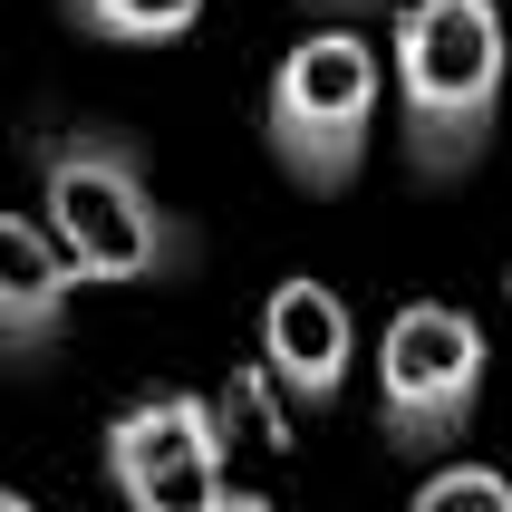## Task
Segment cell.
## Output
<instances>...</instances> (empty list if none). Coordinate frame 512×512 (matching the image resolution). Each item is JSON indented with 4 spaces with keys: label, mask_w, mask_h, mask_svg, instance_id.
<instances>
[{
    "label": "cell",
    "mask_w": 512,
    "mask_h": 512,
    "mask_svg": "<svg viewBox=\"0 0 512 512\" xmlns=\"http://www.w3.org/2000/svg\"><path fill=\"white\" fill-rule=\"evenodd\" d=\"M300 10H319V29H358L368 10H397V0H300Z\"/></svg>",
    "instance_id": "cell-10"
},
{
    "label": "cell",
    "mask_w": 512,
    "mask_h": 512,
    "mask_svg": "<svg viewBox=\"0 0 512 512\" xmlns=\"http://www.w3.org/2000/svg\"><path fill=\"white\" fill-rule=\"evenodd\" d=\"M503 290H512V271H503Z\"/></svg>",
    "instance_id": "cell-13"
},
{
    "label": "cell",
    "mask_w": 512,
    "mask_h": 512,
    "mask_svg": "<svg viewBox=\"0 0 512 512\" xmlns=\"http://www.w3.org/2000/svg\"><path fill=\"white\" fill-rule=\"evenodd\" d=\"M58 20L97 49H165L203 20V0H58Z\"/></svg>",
    "instance_id": "cell-8"
},
{
    "label": "cell",
    "mask_w": 512,
    "mask_h": 512,
    "mask_svg": "<svg viewBox=\"0 0 512 512\" xmlns=\"http://www.w3.org/2000/svg\"><path fill=\"white\" fill-rule=\"evenodd\" d=\"M213 512H281V503H271V493H252V484H232V493H223Z\"/></svg>",
    "instance_id": "cell-11"
},
{
    "label": "cell",
    "mask_w": 512,
    "mask_h": 512,
    "mask_svg": "<svg viewBox=\"0 0 512 512\" xmlns=\"http://www.w3.org/2000/svg\"><path fill=\"white\" fill-rule=\"evenodd\" d=\"M348 358H358V329H348V300L329 281H281L261 300V358L252 377L281 387L290 406H339L348 397Z\"/></svg>",
    "instance_id": "cell-6"
},
{
    "label": "cell",
    "mask_w": 512,
    "mask_h": 512,
    "mask_svg": "<svg viewBox=\"0 0 512 512\" xmlns=\"http://www.w3.org/2000/svg\"><path fill=\"white\" fill-rule=\"evenodd\" d=\"M68 300H78V271L49 242V223L0 213V368H39L68 339Z\"/></svg>",
    "instance_id": "cell-7"
},
{
    "label": "cell",
    "mask_w": 512,
    "mask_h": 512,
    "mask_svg": "<svg viewBox=\"0 0 512 512\" xmlns=\"http://www.w3.org/2000/svg\"><path fill=\"white\" fill-rule=\"evenodd\" d=\"M377 97H387V58L368 49V29L290 39L281 68H271V97H261V136H271L281 174L310 184V194H339L348 174L368 165Z\"/></svg>",
    "instance_id": "cell-3"
},
{
    "label": "cell",
    "mask_w": 512,
    "mask_h": 512,
    "mask_svg": "<svg viewBox=\"0 0 512 512\" xmlns=\"http://www.w3.org/2000/svg\"><path fill=\"white\" fill-rule=\"evenodd\" d=\"M503 0H397V39H387V78H397V126L406 165L455 184L484 165L493 126H503Z\"/></svg>",
    "instance_id": "cell-2"
},
{
    "label": "cell",
    "mask_w": 512,
    "mask_h": 512,
    "mask_svg": "<svg viewBox=\"0 0 512 512\" xmlns=\"http://www.w3.org/2000/svg\"><path fill=\"white\" fill-rule=\"evenodd\" d=\"M484 319L455 300H406L377 339V435L416 464H445L484 406Z\"/></svg>",
    "instance_id": "cell-4"
},
{
    "label": "cell",
    "mask_w": 512,
    "mask_h": 512,
    "mask_svg": "<svg viewBox=\"0 0 512 512\" xmlns=\"http://www.w3.org/2000/svg\"><path fill=\"white\" fill-rule=\"evenodd\" d=\"M107 484L126 512H213L232 493V426L213 397L155 387V397L116 406L107 426Z\"/></svg>",
    "instance_id": "cell-5"
},
{
    "label": "cell",
    "mask_w": 512,
    "mask_h": 512,
    "mask_svg": "<svg viewBox=\"0 0 512 512\" xmlns=\"http://www.w3.org/2000/svg\"><path fill=\"white\" fill-rule=\"evenodd\" d=\"M406 512H512V474H493V464H426V484L406 493Z\"/></svg>",
    "instance_id": "cell-9"
},
{
    "label": "cell",
    "mask_w": 512,
    "mask_h": 512,
    "mask_svg": "<svg viewBox=\"0 0 512 512\" xmlns=\"http://www.w3.org/2000/svg\"><path fill=\"white\" fill-rule=\"evenodd\" d=\"M0 512H39V503H29V493H10V484H0Z\"/></svg>",
    "instance_id": "cell-12"
},
{
    "label": "cell",
    "mask_w": 512,
    "mask_h": 512,
    "mask_svg": "<svg viewBox=\"0 0 512 512\" xmlns=\"http://www.w3.org/2000/svg\"><path fill=\"white\" fill-rule=\"evenodd\" d=\"M39 203H49V242L68 252V271L97 290H145L194 271L203 232L155 194L145 145L107 136V126H49L39 136Z\"/></svg>",
    "instance_id": "cell-1"
}]
</instances>
